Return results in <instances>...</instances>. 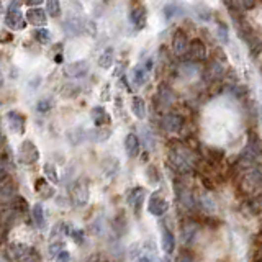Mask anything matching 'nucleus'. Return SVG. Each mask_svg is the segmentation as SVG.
I'll return each mask as SVG.
<instances>
[{
  "mask_svg": "<svg viewBox=\"0 0 262 262\" xmlns=\"http://www.w3.org/2000/svg\"><path fill=\"white\" fill-rule=\"evenodd\" d=\"M262 156V138L256 131H249L248 143H246L244 151L241 152V162L243 164H253Z\"/></svg>",
  "mask_w": 262,
  "mask_h": 262,
  "instance_id": "obj_1",
  "label": "nucleus"
},
{
  "mask_svg": "<svg viewBox=\"0 0 262 262\" xmlns=\"http://www.w3.org/2000/svg\"><path fill=\"white\" fill-rule=\"evenodd\" d=\"M54 259H56V262H71V253L63 249L61 253H58L54 256Z\"/></svg>",
  "mask_w": 262,
  "mask_h": 262,
  "instance_id": "obj_39",
  "label": "nucleus"
},
{
  "mask_svg": "<svg viewBox=\"0 0 262 262\" xmlns=\"http://www.w3.org/2000/svg\"><path fill=\"white\" fill-rule=\"evenodd\" d=\"M146 176H148V181H150V184H157L159 181H161V176H159L157 169L154 166H150L146 171Z\"/></svg>",
  "mask_w": 262,
  "mask_h": 262,
  "instance_id": "obj_32",
  "label": "nucleus"
},
{
  "mask_svg": "<svg viewBox=\"0 0 262 262\" xmlns=\"http://www.w3.org/2000/svg\"><path fill=\"white\" fill-rule=\"evenodd\" d=\"M143 200H145V188H141V187H136L135 190H131L130 195H128V203L135 208L136 215H140V212H141Z\"/></svg>",
  "mask_w": 262,
  "mask_h": 262,
  "instance_id": "obj_16",
  "label": "nucleus"
},
{
  "mask_svg": "<svg viewBox=\"0 0 262 262\" xmlns=\"http://www.w3.org/2000/svg\"><path fill=\"white\" fill-rule=\"evenodd\" d=\"M43 174L49 179L51 182H54V184L59 181L58 171H56V167L53 166V164H44V166H43Z\"/></svg>",
  "mask_w": 262,
  "mask_h": 262,
  "instance_id": "obj_28",
  "label": "nucleus"
},
{
  "mask_svg": "<svg viewBox=\"0 0 262 262\" xmlns=\"http://www.w3.org/2000/svg\"><path fill=\"white\" fill-rule=\"evenodd\" d=\"M162 262H171V258H169V254H167V256H164V258H162Z\"/></svg>",
  "mask_w": 262,
  "mask_h": 262,
  "instance_id": "obj_43",
  "label": "nucleus"
},
{
  "mask_svg": "<svg viewBox=\"0 0 262 262\" xmlns=\"http://www.w3.org/2000/svg\"><path fill=\"white\" fill-rule=\"evenodd\" d=\"M2 85H3V75L0 74V87H2Z\"/></svg>",
  "mask_w": 262,
  "mask_h": 262,
  "instance_id": "obj_44",
  "label": "nucleus"
},
{
  "mask_svg": "<svg viewBox=\"0 0 262 262\" xmlns=\"http://www.w3.org/2000/svg\"><path fill=\"white\" fill-rule=\"evenodd\" d=\"M181 12H182V10H181V7H179L177 3H169V5H166V7H164V15H166L167 20L174 18L177 13H181Z\"/></svg>",
  "mask_w": 262,
  "mask_h": 262,
  "instance_id": "obj_29",
  "label": "nucleus"
},
{
  "mask_svg": "<svg viewBox=\"0 0 262 262\" xmlns=\"http://www.w3.org/2000/svg\"><path fill=\"white\" fill-rule=\"evenodd\" d=\"M195 236H197V226L192 225V223L184 226V229H182V241L184 243H186L187 246H190L193 243Z\"/></svg>",
  "mask_w": 262,
  "mask_h": 262,
  "instance_id": "obj_22",
  "label": "nucleus"
},
{
  "mask_svg": "<svg viewBox=\"0 0 262 262\" xmlns=\"http://www.w3.org/2000/svg\"><path fill=\"white\" fill-rule=\"evenodd\" d=\"M259 115H261V120H262V107L259 109Z\"/></svg>",
  "mask_w": 262,
  "mask_h": 262,
  "instance_id": "obj_45",
  "label": "nucleus"
},
{
  "mask_svg": "<svg viewBox=\"0 0 262 262\" xmlns=\"http://www.w3.org/2000/svg\"><path fill=\"white\" fill-rule=\"evenodd\" d=\"M161 248L166 254H172L176 251V236L166 226H162L161 231Z\"/></svg>",
  "mask_w": 262,
  "mask_h": 262,
  "instance_id": "obj_14",
  "label": "nucleus"
},
{
  "mask_svg": "<svg viewBox=\"0 0 262 262\" xmlns=\"http://www.w3.org/2000/svg\"><path fill=\"white\" fill-rule=\"evenodd\" d=\"M71 197H73V202L75 203V207H85L90 197L89 184L85 181H77L73 187V192H71Z\"/></svg>",
  "mask_w": 262,
  "mask_h": 262,
  "instance_id": "obj_4",
  "label": "nucleus"
},
{
  "mask_svg": "<svg viewBox=\"0 0 262 262\" xmlns=\"http://www.w3.org/2000/svg\"><path fill=\"white\" fill-rule=\"evenodd\" d=\"M133 80H135L136 87H143L148 80V69L145 66H136L133 71Z\"/></svg>",
  "mask_w": 262,
  "mask_h": 262,
  "instance_id": "obj_21",
  "label": "nucleus"
},
{
  "mask_svg": "<svg viewBox=\"0 0 262 262\" xmlns=\"http://www.w3.org/2000/svg\"><path fill=\"white\" fill-rule=\"evenodd\" d=\"M32 217H33V223L38 228H44V208L41 203H35L32 208Z\"/></svg>",
  "mask_w": 262,
  "mask_h": 262,
  "instance_id": "obj_20",
  "label": "nucleus"
},
{
  "mask_svg": "<svg viewBox=\"0 0 262 262\" xmlns=\"http://www.w3.org/2000/svg\"><path fill=\"white\" fill-rule=\"evenodd\" d=\"M92 120L97 126H104V125H109L110 123V115L107 113V110L104 107H95V109H92V113H90Z\"/></svg>",
  "mask_w": 262,
  "mask_h": 262,
  "instance_id": "obj_18",
  "label": "nucleus"
},
{
  "mask_svg": "<svg viewBox=\"0 0 262 262\" xmlns=\"http://www.w3.org/2000/svg\"><path fill=\"white\" fill-rule=\"evenodd\" d=\"M8 253H10V256H12V259L15 262H27L30 258H32V249H30L28 246L23 244V243L10 244Z\"/></svg>",
  "mask_w": 262,
  "mask_h": 262,
  "instance_id": "obj_7",
  "label": "nucleus"
},
{
  "mask_svg": "<svg viewBox=\"0 0 262 262\" xmlns=\"http://www.w3.org/2000/svg\"><path fill=\"white\" fill-rule=\"evenodd\" d=\"M64 27H66V30H68L69 35H79V33H82V30H84V27H82V22L79 18H75V17L66 20Z\"/></svg>",
  "mask_w": 262,
  "mask_h": 262,
  "instance_id": "obj_23",
  "label": "nucleus"
},
{
  "mask_svg": "<svg viewBox=\"0 0 262 262\" xmlns=\"http://www.w3.org/2000/svg\"><path fill=\"white\" fill-rule=\"evenodd\" d=\"M18 159H20V162L28 164V166L30 164H35L39 159L38 148L35 146L32 141H23L18 150Z\"/></svg>",
  "mask_w": 262,
  "mask_h": 262,
  "instance_id": "obj_5",
  "label": "nucleus"
},
{
  "mask_svg": "<svg viewBox=\"0 0 262 262\" xmlns=\"http://www.w3.org/2000/svg\"><path fill=\"white\" fill-rule=\"evenodd\" d=\"M89 73V64L85 61H75V63H71L66 66L64 74L71 77V79H82Z\"/></svg>",
  "mask_w": 262,
  "mask_h": 262,
  "instance_id": "obj_8",
  "label": "nucleus"
},
{
  "mask_svg": "<svg viewBox=\"0 0 262 262\" xmlns=\"http://www.w3.org/2000/svg\"><path fill=\"white\" fill-rule=\"evenodd\" d=\"M27 18V23L33 25V27H44L46 22H48V17H46V12L38 7H32L25 15Z\"/></svg>",
  "mask_w": 262,
  "mask_h": 262,
  "instance_id": "obj_13",
  "label": "nucleus"
},
{
  "mask_svg": "<svg viewBox=\"0 0 262 262\" xmlns=\"http://www.w3.org/2000/svg\"><path fill=\"white\" fill-rule=\"evenodd\" d=\"M35 35H37L39 43H43V44L49 43V30L48 28H39V30H37V33Z\"/></svg>",
  "mask_w": 262,
  "mask_h": 262,
  "instance_id": "obj_36",
  "label": "nucleus"
},
{
  "mask_svg": "<svg viewBox=\"0 0 262 262\" xmlns=\"http://www.w3.org/2000/svg\"><path fill=\"white\" fill-rule=\"evenodd\" d=\"M181 73L184 75H187V77H192V75H195L198 73V66L193 64V63H186V64L181 66Z\"/></svg>",
  "mask_w": 262,
  "mask_h": 262,
  "instance_id": "obj_30",
  "label": "nucleus"
},
{
  "mask_svg": "<svg viewBox=\"0 0 262 262\" xmlns=\"http://www.w3.org/2000/svg\"><path fill=\"white\" fill-rule=\"evenodd\" d=\"M184 126V118L176 113H167L162 118V128L169 133H179Z\"/></svg>",
  "mask_w": 262,
  "mask_h": 262,
  "instance_id": "obj_10",
  "label": "nucleus"
},
{
  "mask_svg": "<svg viewBox=\"0 0 262 262\" xmlns=\"http://www.w3.org/2000/svg\"><path fill=\"white\" fill-rule=\"evenodd\" d=\"M202 207H203V210H207V212H213L215 210V203L212 202V200H208V197H205V198H202Z\"/></svg>",
  "mask_w": 262,
  "mask_h": 262,
  "instance_id": "obj_40",
  "label": "nucleus"
},
{
  "mask_svg": "<svg viewBox=\"0 0 262 262\" xmlns=\"http://www.w3.org/2000/svg\"><path fill=\"white\" fill-rule=\"evenodd\" d=\"M218 37H220V39L223 41V43H228V41H229L228 27H226V25H225V23H222V22L218 23Z\"/></svg>",
  "mask_w": 262,
  "mask_h": 262,
  "instance_id": "obj_34",
  "label": "nucleus"
},
{
  "mask_svg": "<svg viewBox=\"0 0 262 262\" xmlns=\"http://www.w3.org/2000/svg\"><path fill=\"white\" fill-rule=\"evenodd\" d=\"M171 161L174 164V167L177 169V171H181V172H187L190 167V156H188V152L187 151H174L171 154Z\"/></svg>",
  "mask_w": 262,
  "mask_h": 262,
  "instance_id": "obj_12",
  "label": "nucleus"
},
{
  "mask_svg": "<svg viewBox=\"0 0 262 262\" xmlns=\"http://www.w3.org/2000/svg\"><path fill=\"white\" fill-rule=\"evenodd\" d=\"M188 53L193 59L205 61L207 59V46L203 44L202 39H192L188 41Z\"/></svg>",
  "mask_w": 262,
  "mask_h": 262,
  "instance_id": "obj_15",
  "label": "nucleus"
},
{
  "mask_svg": "<svg viewBox=\"0 0 262 262\" xmlns=\"http://www.w3.org/2000/svg\"><path fill=\"white\" fill-rule=\"evenodd\" d=\"M181 262H195L192 258H188V256H184V258L181 259Z\"/></svg>",
  "mask_w": 262,
  "mask_h": 262,
  "instance_id": "obj_42",
  "label": "nucleus"
},
{
  "mask_svg": "<svg viewBox=\"0 0 262 262\" xmlns=\"http://www.w3.org/2000/svg\"><path fill=\"white\" fill-rule=\"evenodd\" d=\"M41 184H43V187H41L39 184H38V190H39V193L43 195L44 198H51V197H54V188H53V187H49L46 182H41Z\"/></svg>",
  "mask_w": 262,
  "mask_h": 262,
  "instance_id": "obj_33",
  "label": "nucleus"
},
{
  "mask_svg": "<svg viewBox=\"0 0 262 262\" xmlns=\"http://www.w3.org/2000/svg\"><path fill=\"white\" fill-rule=\"evenodd\" d=\"M64 246H66L64 241H56V243H51V246H49V254L54 258L56 254L61 253V251L64 249Z\"/></svg>",
  "mask_w": 262,
  "mask_h": 262,
  "instance_id": "obj_37",
  "label": "nucleus"
},
{
  "mask_svg": "<svg viewBox=\"0 0 262 262\" xmlns=\"http://www.w3.org/2000/svg\"><path fill=\"white\" fill-rule=\"evenodd\" d=\"M259 203H261V210H262V197H261V200H259Z\"/></svg>",
  "mask_w": 262,
  "mask_h": 262,
  "instance_id": "obj_47",
  "label": "nucleus"
},
{
  "mask_svg": "<svg viewBox=\"0 0 262 262\" xmlns=\"http://www.w3.org/2000/svg\"><path fill=\"white\" fill-rule=\"evenodd\" d=\"M48 13H49V17H59V13H61V5L58 0H48Z\"/></svg>",
  "mask_w": 262,
  "mask_h": 262,
  "instance_id": "obj_31",
  "label": "nucleus"
},
{
  "mask_svg": "<svg viewBox=\"0 0 262 262\" xmlns=\"http://www.w3.org/2000/svg\"><path fill=\"white\" fill-rule=\"evenodd\" d=\"M113 56H115V51H113V48H107V49L104 51V53L100 54V58H99L100 68L110 69V68H112V64H113Z\"/></svg>",
  "mask_w": 262,
  "mask_h": 262,
  "instance_id": "obj_24",
  "label": "nucleus"
},
{
  "mask_svg": "<svg viewBox=\"0 0 262 262\" xmlns=\"http://www.w3.org/2000/svg\"><path fill=\"white\" fill-rule=\"evenodd\" d=\"M143 138H145V145L148 150H154V136L148 128H143Z\"/></svg>",
  "mask_w": 262,
  "mask_h": 262,
  "instance_id": "obj_35",
  "label": "nucleus"
},
{
  "mask_svg": "<svg viewBox=\"0 0 262 262\" xmlns=\"http://www.w3.org/2000/svg\"><path fill=\"white\" fill-rule=\"evenodd\" d=\"M248 181H249L251 184H253L254 187H258V188L262 187V167H261V166L254 167L253 171L249 172Z\"/></svg>",
  "mask_w": 262,
  "mask_h": 262,
  "instance_id": "obj_26",
  "label": "nucleus"
},
{
  "mask_svg": "<svg viewBox=\"0 0 262 262\" xmlns=\"http://www.w3.org/2000/svg\"><path fill=\"white\" fill-rule=\"evenodd\" d=\"M5 116H7L10 130H12L13 133H17V135H23L25 133V116L22 115V113L10 110Z\"/></svg>",
  "mask_w": 262,
  "mask_h": 262,
  "instance_id": "obj_9",
  "label": "nucleus"
},
{
  "mask_svg": "<svg viewBox=\"0 0 262 262\" xmlns=\"http://www.w3.org/2000/svg\"><path fill=\"white\" fill-rule=\"evenodd\" d=\"M5 27L13 32H22L27 28V18L18 8H8L7 17H5Z\"/></svg>",
  "mask_w": 262,
  "mask_h": 262,
  "instance_id": "obj_3",
  "label": "nucleus"
},
{
  "mask_svg": "<svg viewBox=\"0 0 262 262\" xmlns=\"http://www.w3.org/2000/svg\"><path fill=\"white\" fill-rule=\"evenodd\" d=\"M146 8L145 5L141 2H138V0H133L131 7H130V22L135 25L136 28H143L146 25Z\"/></svg>",
  "mask_w": 262,
  "mask_h": 262,
  "instance_id": "obj_6",
  "label": "nucleus"
},
{
  "mask_svg": "<svg viewBox=\"0 0 262 262\" xmlns=\"http://www.w3.org/2000/svg\"><path fill=\"white\" fill-rule=\"evenodd\" d=\"M51 107H53V102L48 100V99H43V100H39V102H38L37 109H38L39 113H46V112H49V110H51Z\"/></svg>",
  "mask_w": 262,
  "mask_h": 262,
  "instance_id": "obj_38",
  "label": "nucleus"
},
{
  "mask_svg": "<svg viewBox=\"0 0 262 262\" xmlns=\"http://www.w3.org/2000/svg\"><path fill=\"white\" fill-rule=\"evenodd\" d=\"M0 13H2V0H0Z\"/></svg>",
  "mask_w": 262,
  "mask_h": 262,
  "instance_id": "obj_46",
  "label": "nucleus"
},
{
  "mask_svg": "<svg viewBox=\"0 0 262 262\" xmlns=\"http://www.w3.org/2000/svg\"><path fill=\"white\" fill-rule=\"evenodd\" d=\"M131 112L138 120H145L146 118V104L141 97H133L131 100Z\"/></svg>",
  "mask_w": 262,
  "mask_h": 262,
  "instance_id": "obj_19",
  "label": "nucleus"
},
{
  "mask_svg": "<svg viewBox=\"0 0 262 262\" xmlns=\"http://www.w3.org/2000/svg\"><path fill=\"white\" fill-rule=\"evenodd\" d=\"M169 210V203L167 200L162 197L159 192H152V195L148 200V212H150L152 217H164Z\"/></svg>",
  "mask_w": 262,
  "mask_h": 262,
  "instance_id": "obj_2",
  "label": "nucleus"
},
{
  "mask_svg": "<svg viewBox=\"0 0 262 262\" xmlns=\"http://www.w3.org/2000/svg\"><path fill=\"white\" fill-rule=\"evenodd\" d=\"M172 49L177 56H184L188 51V38L182 30H177L172 37Z\"/></svg>",
  "mask_w": 262,
  "mask_h": 262,
  "instance_id": "obj_11",
  "label": "nucleus"
},
{
  "mask_svg": "<svg viewBox=\"0 0 262 262\" xmlns=\"http://www.w3.org/2000/svg\"><path fill=\"white\" fill-rule=\"evenodd\" d=\"M39 3H43V0H27V5L30 7H38Z\"/></svg>",
  "mask_w": 262,
  "mask_h": 262,
  "instance_id": "obj_41",
  "label": "nucleus"
},
{
  "mask_svg": "<svg viewBox=\"0 0 262 262\" xmlns=\"http://www.w3.org/2000/svg\"><path fill=\"white\" fill-rule=\"evenodd\" d=\"M125 151L130 157H136L140 154V140L135 133H130L125 138Z\"/></svg>",
  "mask_w": 262,
  "mask_h": 262,
  "instance_id": "obj_17",
  "label": "nucleus"
},
{
  "mask_svg": "<svg viewBox=\"0 0 262 262\" xmlns=\"http://www.w3.org/2000/svg\"><path fill=\"white\" fill-rule=\"evenodd\" d=\"M66 233H68L71 238L74 239V243L77 246H82L84 244V239H85V233L82 229H77V228H69L68 225H66Z\"/></svg>",
  "mask_w": 262,
  "mask_h": 262,
  "instance_id": "obj_25",
  "label": "nucleus"
},
{
  "mask_svg": "<svg viewBox=\"0 0 262 262\" xmlns=\"http://www.w3.org/2000/svg\"><path fill=\"white\" fill-rule=\"evenodd\" d=\"M136 262H157V258H156V253H154L152 249L150 248H143L140 256L135 259Z\"/></svg>",
  "mask_w": 262,
  "mask_h": 262,
  "instance_id": "obj_27",
  "label": "nucleus"
}]
</instances>
